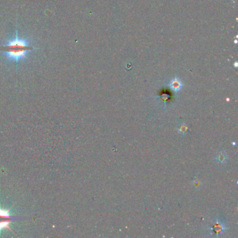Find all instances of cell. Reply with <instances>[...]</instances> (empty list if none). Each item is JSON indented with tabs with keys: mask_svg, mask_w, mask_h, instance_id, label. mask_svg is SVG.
Returning a JSON list of instances; mask_svg holds the SVG:
<instances>
[{
	"mask_svg": "<svg viewBox=\"0 0 238 238\" xmlns=\"http://www.w3.org/2000/svg\"><path fill=\"white\" fill-rule=\"evenodd\" d=\"M34 49L27 39L20 38L16 34L15 37L9 40L5 45L0 47L1 52L7 61L19 63L27 57L28 54Z\"/></svg>",
	"mask_w": 238,
	"mask_h": 238,
	"instance_id": "6da1fadb",
	"label": "cell"
},
{
	"mask_svg": "<svg viewBox=\"0 0 238 238\" xmlns=\"http://www.w3.org/2000/svg\"><path fill=\"white\" fill-rule=\"evenodd\" d=\"M13 220V218L9 214V209H3L0 204V235L2 230L7 228L12 231L10 228V224Z\"/></svg>",
	"mask_w": 238,
	"mask_h": 238,
	"instance_id": "7a4b0ae2",
	"label": "cell"
},
{
	"mask_svg": "<svg viewBox=\"0 0 238 238\" xmlns=\"http://www.w3.org/2000/svg\"><path fill=\"white\" fill-rule=\"evenodd\" d=\"M228 161V155L224 152H221L216 156V161L219 164H225Z\"/></svg>",
	"mask_w": 238,
	"mask_h": 238,
	"instance_id": "3957f363",
	"label": "cell"
},
{
	"mask_svg": "<svg viewBox=\"0 0 238 238\" xmlns=\"http://www.w3.org/2000/svg\"><path fill=\"white\" fill-rule=\"evenodd\" d=\"M170 87H171L172 90L174 91H179L182 88V83L180 80H179L178 79H175L170 83Z\"/></svg>",
	"mask_w": 238,
	"mask_h": 238,
	"instance_id": "277c9868",
	"label": "cell"
},
{
	"mask_svg": "<svg viewBox=\"0 0 238 238\" xmlns=\"http://www.w3.org/2000/svg\"><path fill=\"white\" fill-rule=\"evenodd\" d=\"M187 130H188L187 125L185 123H182L178 128V133L182 134V135H184V134L187 133Z\"/></svg>",
	"mask_w": 238,
	"mask_h": 238,
	"instance_id": "5b68a950",
	"label": "cell"
}]
</instances>
